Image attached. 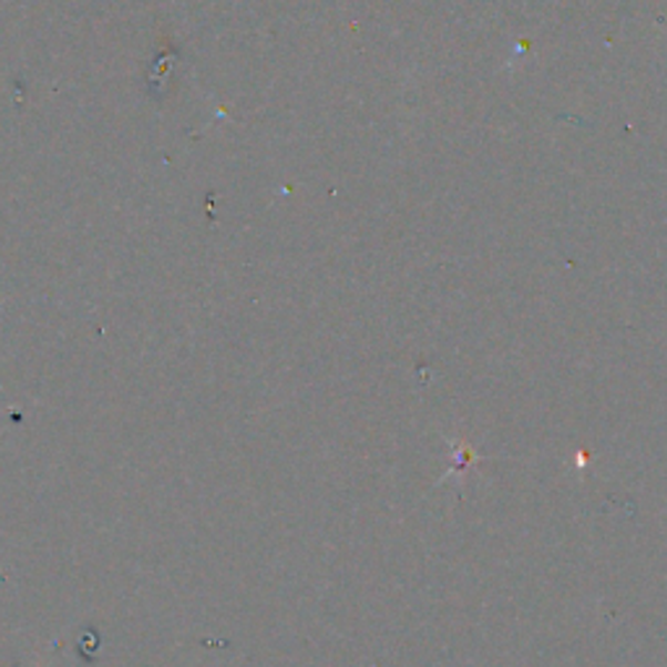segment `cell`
<instances>
[{
  "label": "cell",
  "mask_w": 667,
  "mask_h": 667,
  "mask_svg": "<svg viewBox=\"0 0 667 667\" xmlns=\"http://www.w3.org/2000/svg\"><path fill=\"white\" fill-rule=\"evenodd\" d=\"M37 667H44V665H42V659H37Z\"/></svg>",
  "instance_id": "6da1fadb"
}]
</instances>
